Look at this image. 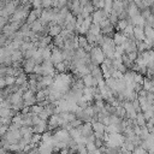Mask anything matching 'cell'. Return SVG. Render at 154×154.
I'll use <instances>...</instances> for the list:
<instances>
[{"label": "cell", "mask_w": 154, "mask_h": 154, "mask_svg": "<svg viewBox=\"0 0 154 154\" xmlns=\"http://www.w3.org/2000/svg\"><path fill=\"white\" fill-rule=\"evenodd\" d=\"M93 129H94V132H99V134H106V125L99 120L94 122L93 123Z\"/></svg>", "instance_id": "6"}, {"label": "cell", "mask_w": 154, "mask_h": 154, "mask_svg": "<svg viewBox=\"0 0 154 154\" xmlns=\"http://www.w3.org/2000/svg\"><path fill=\"white\" fill-rule=\"evenodd\" d=\"M36 65H37V64L34 61L32 58H30V59H25L24 63H23V70H24V72H26V73H32V72H34V69H35Z\"/></svg>", "instance_id": "5"}, {"label": "cell", "mask_w": 154, "mask_h": 154, "mask_svg": "<svg viewBox=\"0 0 154 154\" xmlns=\"http://www.w3.org/2000/svg\"><path fill=\"white\" fill-rule=\"evenodd\" d=\"M149 131H150V134H152V135H153V136H154V128H153V129H152V130H149Z\"/></svg>", "instance_id": "9"}, {"label": "cell", "mask_w": 154, "mask_h": 154, "mask_svg": "<svg viewBox=\"0 0 154 154\" xmlns=\"http://www.w3.org/2000/svg\"><path fill=\"white\" fill-rule=\"evenodd\" d=\"M87 148H88V152H94V150L99 149V148L95 146V143H89V144H87Z\"/></svg>", "instance_id": "8"}, {"label": "cell", "mask_w": 154, "mask_h": 154, "mask_svg": "<svg viewBox=\"0 0 154 154\" xmlns=\"http://www.w3.org/2000/svg\"><path fill=\"white\" fill-rule=\"evenodd\" d=\"M89 55H90V61L94 65H99L105 61V53L100 47H93L91 51L89 52Z\"/></svg>", "instance_id": "1"}, {"label": "cell", "mask_w": 154, "mask_h": 154, "mask_svg": "<svg viewBox=\"0 0 154 154\" xmlns=\"http://www.w3.org/2000/svg\"><path fill=\"white\" fill-rule=\"evenodd\" d=\"M132 154H149V153H148V150H146L142 146H138V147H136V148L132 150Z\"/></svg>", "instance_id": "7"}, {"label": "cell", "mask_w": 154, "mask_h": 154, "mask_svg": "<svg viewBox=\"0 0 154 154\" xmlns=\"http://www.w3.org/2000/svg\"><path fill=\"white\" fill-rule=\"evenodd\" d=\"M81 132L83 137H89L91 135H94V129H93V124L90 123H83L81 125Z\"/></svg>", "instance_id": "4"}, {"label": "cell", "mask_w": 154, "mask_h": 154, "mask_svg": "<svg viewBox=\"0 0 154 154\" xmlns=\"http://www.w3.org/2000/svg\"><path fill=\"white\" fill-rule=\"evenodd\" d=\"M58 126H63V122L59 114H53L48 119V130H54Z\"/></svg>", "instance_id": "2"}, {"label": "cell", "mask_w": 154, "mask_h": 154, "mask_svg": "<svg viewBox=\"0 0 154 154\" xmlns=\"http://www.w3.org/2000/svg\"><path fill=\"white\" fill-rule=\"evenodd\" d=\"M51 61H52L54 65H57V64H59V63H63V61H65L63 51H60V49H58V48H54V49L52 51Z\"/></svg>", "instance_id": "3"}]
</instances>
